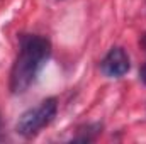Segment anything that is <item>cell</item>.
Masks as SVG:
<instances>
[{
	"label": "cell",
	"instance_id": "5b68a950",
	"mask_svg": "<svg viewBox=\"0 0 146 144\" xmlns=\"http://www.w3.org/2000/svg\"><path fill=\"white\" fill-rule=\"evenodd\" d=\"M141 44L145 46V49H146V34H145V36H143V41H141Z\"/></svg>",
	"mask_w": 146,
	"mask_h": 144
},
{
	"label": "cell",
	"instance_id": "8992f818",
	"mask_svg": "<svg viewBox=\"0 0 146 144\" xmlns=\"http://www.w3.org/2000/svg\"><path fill=\"white\" fill-rule=\"evenodd\" d=\"M0 132H2V120H0Z\"/></svg>",
	"mask_w": 146,
	"mask_h": 144
},
{
	"label": "cell",
	"instance_id": "277c9868",
	"mask_svg": "<svg viewBox=\"0 0 146 144\" xmlns=\"http://www.w3.org/2000/svg\"><path fill=\"white\" fill-rule=\"evenodd\" d=\"M139 78H141V81L146 85V65L141 68V71H139Z\"/></svg>",
	"mask_w": 146,
	"mask_h": 144
},
{
	"label": "cell",
	"instance_id": "3957f363",
	"mask_svg": "<svg viewBox=\"0 0 146 144\" xmlns=\"http://www.w3.org/2000/svg\"><path fill=\"white\" fill-rule=\"evenodd\" d=\"M129 56L122 48H112L100 63V71L109 78H121L129 71Z\"/></svg>",
	"mask_w": 146,
	"mask_h": 144
},
{
	"label": "cell",
	"instance_id": "7a4b0ae2",
	"mask_svg": "<svg viewBox=\"0 0 146 144\" xmlns=\"http://www.w3.org/2000/svg\"><path fill=\"white\" fill-rule=\"evenodd\" d=\"M56 108H58V104H56L54 97L42 100L37 107L29 108L21 115V119L15 126V131L24 137H34L42 127H46L54 119Z\"/></svg>",
	"mask_w": 146,
	"mask_h": 144
},
{
	"label": "cell",
	"instance_id": "6da1fadb",
	"mask_svg": "<svg viewBox=\"0 0 146 144\" xmlns=\"http://www.w3.org/2000/svg\"><path fill=\"white\" fill-rule=\"evenodd\" d=\"M51 53V42L46 37L24 34L19 42V54L10 71L12 93H24L36 80L41 68L48 61Z\"/></svg>",
	"mask_w": 146,
	"mask_h": 144
}]
</instances>
